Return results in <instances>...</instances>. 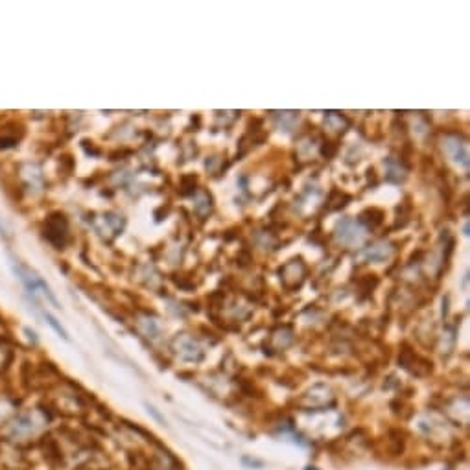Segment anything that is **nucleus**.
<instances>
[{"label":"nucleus","mask_w":470,"mask_h":470,"mask_svg":"<svg viewBox=\"0 0 470 470\" xmlns=\"http://www.w3.org/2000/svg\"><path fill=\"white\" fill-rule=\"evenodd\" d=\"M37 428H39V422L35 421L34 415H22V417H19L11 424L10 435L15 437V439H22V437H28L32 433H35Z\"/></svg>","instance_id":"f257e3e1"},{"label":"nucleus","mask_w":470,"mask_h":470,"mask_svg":"<svg viewBox=\"0 0 470 470\" xmlns=\"http://www.w3.org/2000/svg\"><path fill=\"white\" fill-rule=\"evenodd\" d=\"M364 214H365V216H371V218H362V222L367 223L371 229L378 227L380 223L383 222V212H382V210H378V209H367Z\"/></svg>","instance_id":"f03ea898"},{"label":"nucleus","mask_w":470,"mask_h":470,"mask_svg":"<svg viewBox=\"0 0 470 470\" xmlns=\"http://www.w3.org/2000/svg\"><path fill=\"white\" fill-rule=\"evenodd\" d=\"M46 319H48V325L52 326V328L56 330V332H58V336H61L63 340H67V341H68V334H67V330H65L63 326L59 325V323H58V319H56V317H53L52 314H46Z\"/></svg>","instance_id":"7ed1b4c3"},{"label":"nucleus","mask_w":470,"mask_h":470,"mask_svg":"<svg viewBox=\"0 0 470 470\" xmlns=\"http://www.w3.org/2000/svg\"><path fill=\"white\" fill-rule=\"evenodd\" d=\"M242 463H243V465L257 466V468H262V466H264V461H260V459H251L249 456H243V457H242Z\"/></svg>","instance_id":"20e7f679"},{"label":"nucleus","mask_w":470,"mask_h":470,"mask_svg":"<svg viewBox=\"0 0 470 470\" xmlns=\"http://www.w3.org/2000/svg\"><path fill=\"white\" fill-rule=\"evenodd\" d=\"M305 470H317V468H315V466H306Z\"/></svg>","instance_id":"39448f33"},{"label":"nucleus","mask_w":470,"mask_h":470,"mask_svg":"<svg viewBox=\"0 0 470 470\" xmlns=\"http://www.w3.org/2000/svg\"><path fill=\"white\" fill-rule=\"evenodd\" d=\"M445 470H450V468H445Z\"/></svg>","instance_id":"423d86ee"}]
</instances>
